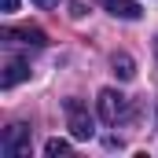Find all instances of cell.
Returning a JSON list of instances; mask_svg holds the SVG:
<instances>
[{
	"label": "cell",
	"instance_id": "9",
	"mask_svg": "<svg viewBox=\"0 0 158 158\" xmlns=\"http://www.w3.org/2000/svg\"><path fill=\"white\" fill-rule=\"evenodd\" d=\"M4 11L11 15V11H19V0H4Z\"/></svg>",
	"mask_w": 158,
	"mask_h": 158
},
{
	"label": "cell",
	"instance_id": "11",
	"mask_svg": "<svg viewBox=\"0 0 158 158\" xmlns=\"http://www.w3.org/2000/svg\"><path fill=\"white\" fill-rule=\"evenodd\" d=\"M155 52H158V37H155Z\"/></svg>",
	"mask_w": 158,
	"mask_h": 158
},
{
	"label": "cell",
	"instance_id": "4",
	"mask_svg": "<svg viewBox=\"0 0 158 158\" xmlns=\"http://www.w3.org/2000/svg\"><path fill=\"white\" fill-rule=\"evenodd\" d=\"M0 37H4V40H15V44H30V48H44V44H48L44 30H37V26H7Z\"/></svg>",
	"mask_w": 158,
	"mask_h": 158
},
{
	"label": "cell",
	"instance_id": "8",
	"mask_svg": "<svg viewBox=\"0 0 158 158\" xmlns=\"http://www.w3.org/2000/svg\"><path fill=\"white\" fill-rule=\"evenodd\" d=\"M44 155H48V158H59V155H70V143L55 136V140H48V143H44Z\"/></svg>",
	"mask_w": 158,
	"mask_h": 158
},
{
	"label": "cell",
	"instance_id": "7",
	"mask_svg": "<svg viewBox=\"0 0 158 158\" xmlns=\"http://www.w3.org/2000/svg\"><path fill=\"white\" fill-rule=\"evenodd\" d=\"M114 74H118L121 81H132V77H136V63H132L125 52H121V55H114Z\"/></svg>",
	"mask_w": 158,
	"mask_h": 158
},
{
	"label": "cell",
	"instance_id": "3",
	"mask_svg": "<svg viewBox=\"0 0 158 158\" xmlns=\"http://www.w3.org/2000/svg\"><path fill=\"white\" fill-rule=\"evenodd\" d=\"M0 151L11 155V158L30 155V129H26V125H7V132H4V140H0Z\"/></svg>",
	"mask_w": 158,
	"mask_h": 158
},
{
	"label": "cell",
	"instance_id": "1",
	"mask_svg": "<svg viewBox=\"0 0 158 158\" xmlns=\"http://www.w3.org/2000/svg\"><path fill=\"white\" fill-rule=\"evenodd\" d=\"M63 110H66V125H70V136H74V140H92V136H96V121H92L88 107H85L81 99H66Z\"/></svg>",
	"mask_w": 158,
	"mask_h": 158
},
{
	"label": "cell",
	"instance_id": "2",
	"mask_svg": "<svg viewBox=\"0 0 158 158\" xmlns=\"http://www.w3.org/2000/svg\"><path fill=\"white\" fill-rule=\"evenodd\" d=\"M96 110H99V118L107 121V125H118V121L129 114V99L121 96L118 88H103L99 99H96Z\"/></svg>",
	"mask_w": 158,
	"mask_h": 158
},
{
	"label": "cell",
	"instance_id": "5",
	"mask_svg": "<svg viewBox=\"0 0 158 158\" xmlns=\"http://www.w3.org/2000/svg\"><path fill=\"white\" fill-rule=\"evenodd\" d=\"M30 77V66L22 63V59H7V66H4V74H0V88H15L19 81Z\"/></svg>",
	"mask_w": 158,
	"mask_h": 158
},
{
	"label": "cell",
	"instance_id": "10",
	"mask_svg": "<svg viewBox=\"0 0 158 158\" xmlns=\"http://www.w3.org/2000/svg\"><path fill=\"white\" fill-rule=\"evenodd\" d=\"M40 7H55V4H59V0H37Z\"/></svg>",
	"mask_w": 158,
	"mask_h": 158
},
{
	"label": "cell",
	"instance_id": "6",
	"mask_svg": "<svg viewBox=\"0 0 158 158\" xmlns=\"http://www.w3.org/2000/svg\"><path fill=\"white\" fill-rule=\"evenodd\" d=\"M103 7H107L114 19H129V22H136V19L143 15L136 0H103Z\"/></svg>",
	"mask_w": 158,
	"mask_h": 158
}]
</instances>
